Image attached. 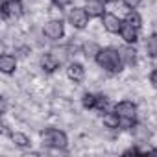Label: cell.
Instances as JSON below:
<instances>
[{
	"label": "cell",
	"instance_id": "1",
	"mask_svg": "<svg viewBox=\"0 0 157 157\" xmlns=\"http://www.w3.org/2000/svg\"><path fill=\"white\" fill-rule=\"evenodd\" d=\"M94 61L102 70H105L109 74H118L126 67L124 61H122V56H120V48H113V46L102 48Z\"/></svg>",
	"mask_w": 157,
	"mask_h": 157
},
{
	"label": "cell",
	"instance_id": "2",
	"mask_svg": "<svg viewBox=\"0 0 157 157\" xmlns=\"http://www.w3.org/2000/svg\"><path fill=\"white\" fill-rule=\"evenodd\" d=\"M41 140H43V146H48V148H54V150H67L68 148V137L65 131L57 129V128H46L41 131Z\"/></svg>",
	"mask_w": 157,
	"mask_h": 157
},
{
	"label": "cell",
	"instance_id": "3",
	"mask_svg": "<svg viewBox=\"0 0 157 157\" xmlns=\"http://www.w3.org/2000/svg\"><path fill=\"white\" fill-rule=\"evenodd\" d=\"M67 21L68 24L74 28V30H85L89 26V21H91V15L87 13L85 8H72L67 15Z\"/></svg>",
	"mask_w": 157,
	"mask_h": 157
},
{
	"label": "cell",
	"instance_id": "4",
	"mask_svg": "<svg viewBox=\"0 0 157 157\" xmlns=\"http://www.w3.org/2000/svg\"><path fill=\"white\" fill-rule=\"evenodd\" d=\"M43 35L48 41H59L65 35V22L61 19H50L43 26Z\"/></svg>",
	"mask_w": 157,
	"mask_h": 157
},
{
	"label": "cell",
	"instance_id": "5",
	"mask_svg": "<svg viewBox=\"0 0 157 157\" xmlns=\"http://www.w3.org/2000/svg\"><path fill=\"white\" fill-rule=\"evenodd\" d=\"M2 17L4 19H11L17 21L24 15V6H22V0H4L2 2Z\"/></svg>",
	"mask_w": 157,
	"mask_h": 157
},
{
	"label": "cell",
	"instance_id": "6",
	"mask_svg": "<svg viewBox=\"0 0 157 157\" xmlns=\"http://www.w3.org/2000/svg\"><path fill=\"white\" fill-rule=\"evenodd\" d=\"M122 24H124V21H122L118 15H115V13L105 11V13L102 15V26H104V30H105L107 33H120Z\"/></svg>",
	"mask_w": 157,
	"mask_h": 157
},
{
	"label": "cell",
	"instance_id": "7",
	"mask_svg": "<svg viewBox=\"0 0 157 157\" xmlns=\"http://www.w3.org/2000/svg\"><path fill=\"white\" fill-rule=\"evenodd\" d=\"M113 109L118 113L120 118H137V111H139V107L133 100H120L115 104Z\"/></svg>",
	"mask_w": 157,
	"mask_h": 157
},
{
	"label": "cell",
	"instance_id": "8",
	"mask_svg": "<svg viewBox=\"0 0 157 157\" xmlns=\"http://www.w3.org/2000/svg\"><path fill=\"white\" fill-rule=\"evenodd\" d=\"M67 72V78L72 82V83H82L85 80V67L82 63H76V61H70L65 68Z\"/></svg>",
	"mask_w": 157,
	"mask_h": 157
},
{
	"label": "cell",
	"instance_id": "9",
	"mask_svg": "<svg viewBox=\"0 0 157 157\" xmlns=\"http://www.w3.org/2000/svg\"><path fill=\"white\" fill-rule=\"evenodd\" d=\"M39 65H41V68L46 72V74H52V72H56L57 68H59V59L52 54V52H46V54H43L41 56V59H39Z\"/></svg>",
	"mask_w": 157,
	"mask_h": 157
},
{
	"label": "cell",
	"instance_id": "10",
	"mask_svg": "<svg viewBox=\"0 0 157 157\" xmlns=\"http://www.w3.org/2000/svg\"><path fill=\"white\" fill-rule=\"evenodd\" d=\"M83 8L87 10L91 19H96V17L102 19V15L105 13V2H104V0H87Z\"/></svg>",
	"mask_w": 157,
	"mask_h": 157
},
{
	"label": "cell",
	"instance_id": "11",
	"mask_svg": "<svg viewBox=\"0 0 157 157\" xmlns=\"http://www.w3.org/2000/svg\"><path fill=\"white\" fill-rule=\"evenodd\" d=\"M118 35H120V39H122L126 44H135V43L139 41V30L133 28V26H129L128 22L122 24V30H120Z\"/></svg>",
	"mask_w": 157,
	"mask_h": 157
},
{
	"label": "cell",
	"instance_id": "12",
	"mask_svg": "<svg viewBox=\"0 0 157 157\" xmlns=\"http://www.w3.org/2000/svg\"><path fill=\"white\" fill-rule=\"evenodd\" d=\"M0 70L4 74H13L17 70V56H13V54L0 56Z\"/></svg>",
	"mask_w": 157,
	"mask_h": 157
},
{
	"label": "cell",
	"instance_id": "13",
	"mask_svg": "<svg viewBox=\"0 0 157 157\" xmlns=\"http://www.w3.org/2000/svg\"><path fill=\"white\" fill-rule=\"evenodd\" d=\"M102 124H104V128H107V129H120V117H118V113L113 109H109V111H105L104 115H102Z\"/></svg>",
	"mask_w": 157,
	"mask_h": 157
},
{
	"label": "cell",
	"instance_id": "14",
	"mask_svg": "<svg viewBox=\"0 0 157 157\" xmlns=\"http://www.w3.org/2000/svg\"><path fill=\"white\" fill-rule=\"evenodd\" d=\"M120 56H122V61L126 67H133L137 63V50L133 44H126L120 48Z\"/></svg>",
	"mask_w": 157,
	"mask_h": 157
},
{
	"label": "cell",
	"instance_id": "15",
	"mask_svg": "<svg viewBox=\"0 0 157 157\" xmlns=\"http://www.w3.org/2000/svg\"><path fill=\"white\" fill-rule=\"evenodd\" d=\"M80 50H82V54H83L87 59H96V56H98V52L102 50V46H100L98 43H94V41H85V43H82Z\"/></svg>",
	"mask_w": 157,
	"mask_h": 157
},
{
	"label": "cell",
	"instance_id": "16",
	"mask_svg": "<svg viewBox=\"0 0 157 157\" xmlns=\"http://www.w3.org/2000/svg\"><path fill=\"white\" fill-rule=\"evenodd\" d=\"M10 137H11L13 144H15L17 148H21V150H28V148L32 146V139H30L26 133H22V131H13Z\"/></svg>",
	"mask_w": 157,
	"mask_h": 157
},
{
	"label": "cell",
	"instance_id": "17",
	"mask_svg": "<svg viewBox=\"0 0 157 157\" xmlns=\"http://www.w3.org/2000/svg\"><path fill=\"white\" fill-rule=\"evenodd\" d=\"M124 22H128L129 26H133V28H137V30L142 28V17H140V13H139L137 10H129V11L126 13V17H124Z\"/></svg>",
	"mask_w": 157,
	"mask_h": 157
},
{
	"label": "cell",
	"instance_id": "18",
	"mask_svg": "<svg viewBox=\"0 0 157 157\" xmlns=\"http://www.w3.org/2000/svg\"><path fill=\"white\" fill-rule=\"evenodd\" d=\"M131 131H133V139L137 140V144L146 142V140L150 139V129H148L146 126H142V124H135V128H133Z\"/></svg>",
	"mask_w": 157,
	"mask_h": 157
},
{
	"label": "cell",
	"instance_id": "19",
	"mask_svg": "<svg viewBox=\"0 0 157 157\" xmlns=\"http://www.w3.org/2000/svg\"><path fill=\"white\" fill-rule=\"evenodd\" d=\"M96 104H98V94L85 93V94L82 96V105H83V109L93 111V109H96Z\"/></svg>",
	"mask_w": 157,
	"mask_h": 157
},
{
	"label": "cell",
	"instance_id": "20",
	"mask_svg": "<svg viewBox=\"0 0 157 157\" xmlns=\"http://www.w3.org/2000/svg\"><path fill=\"white\" fill-rule=\"evenodd\" d=\"M146 52L150 57H157V33H151L146 39Z\"/></svg>",
	"mask_w": 157,
	"mask_h": 157
},
{
	"label": "cell",
	"instance_id": "21",
	"mask_svg": "<svg viewBox=\"0 0 157 157\" xmlns=\"http://www.w3.org/2000/svg\"><path fill=\"white\" fill-rule=\"evenodd\" d=\"M96 111H100L102 115L105 111H109V98L104 94H98V104H96Z\"/></svg>",
	"mask_w": 157,
	"mask_h": 157
},
{
	"label": "cell",
	"instance_id": "22",
	"mask_svg": "<svg viewBox=\"0 0 157 157\" xmlns=\"http://www.w3.org/2000/svg\"><path fill=\"white\" fill-rule=\"evenodd\" d=\"M122 4H124L128 10H137V8L142 4V0H122Z\"/></svg>",
	"mask_w": 157,
	"mask_h": 157
},
{
	"label": "cell",
	"instance_id": "23",
	"mask_svg": "<svg viewBox=\"0 0 157 157\" xmlns=\"http://www.w3.org/2000/svg\"><path fill=\"white\" fill-rule=\"evenodd\" d=\"M52 4L56 6V8H67V6H70L72 4V0H52Z\"/></svg>",
	"mask_w": 157,
	"mask_h": 157
},
{
	"label": "cell",
	"instance_id": "24",
	"mask_svg": "<svg viewBox=\"0 0 157 157\" xmlns=\"http://www.w3.org/2000/svg\"><path fill=\"white\" fill-rule=\"evenodd\" d=\"M150 83H151L153 89H157V68L150 72Z\"/></svg>",
	"mask_w": 157,
	"mask_h": 157
},
{
	"label": "cell",
	"instance_id": "25",
	"mask_svg": "<svg viewBox=\"0 0 157 157\" xmlns=\"http://www.w3.org/2000/svg\"><path fill=\"white\" fill-rule=\"evenodd\" d=\"M17 52H19V56H22V57H26V56L30 54V46H21V48H19Z\"/></svg>",
	"mask_w": 157,
	"mask_h": 157
},
{
	"label": "cell",
	"instance_id": "26",
	"mask_svg": "<svg viewBox=\"0 0 157 157\" xmlns=\"http://www.w3.org/2000/svg\"><path fill=\"white\" fill-rule=\"evenodd\" d=\"M104 2L105 4H111V2H117V0H104Z\"/></svg>",
	"mask_w": 157,
	"mask_h": 157
},
{
	"label": "cell",
	"instance_id": "27",
	"mask_svg": "<svg viewBox=\"0 0 157 157\" xmlns=\"http://www.w3.org/2000/svg\"><path fill=\"white\" fill-rule=\"evenodd\" d=\"M155 33H157V24H155Z\"/></svg>",
	"mask_w": 157,
	"mask_h": 157
},
{
	"label": "cell",
	"instance_id": "28",
	"mask_svg": "<svg viewBox=\"0 0 157 157\" xmlns=\"http://www.w3.org/2000/svg\"><path fill=\"white\" fill-rule=\"evenodd\" d=\"M155 153H157V151H155Z\"/></svg>",
	"mask_w": 157,
	"mask_h": 157
}]
</instances>
